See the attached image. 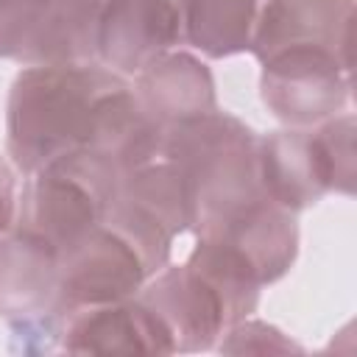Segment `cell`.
<instances>
[{
	"instance_id": "2e32d148",
	"label": "cell",
	"mask_w": 357,
	"mask_h": 357,
	"mask_svg": "<svg viewBox=\"0 0 357 357\" xmlns=\"http://www.w3.org/2000/svg\"><path fill=\"white\" fill-rule=\"evenodd\" d=\"M17 167L0 156V237H6L17 223Z\"/></svg>"
},
{
	"instance_id": "6da1fadb",
	"label": "cell",
	"mask_w": 357,
	"mask_h": 357,
	"mask_svg": "<svg viewBox=\"0 0 357 357\" xmlns=\"http://www.w3.org/2000/svg\"><path fill=\"white\" fill-rule=\"evenodd\" d=\"M162 131L128 78L100 61L28 64L8 92L6 151L22 176L78 151L103 153L123 173L159 151Z\"/></svg>"
},
{
	"instance_id": "8992f818",
	"label": "cell",
	"mask_w": 357,
	"mask_h": 357,
	"mask_svg": "<svg viewBox=\"0 0 357 357\" xmlns=\"http://www.w3.org/2000/svg\"><path fill=\"white\" fill-rule=\"evenodd\" d=\"M137 298L167 326L176 351L212 349L226 329L254 312V307L240 301L190 259L159 268L139 287Z\"/></svg>"
},
{
	"instance_id": "4fadbf2b",
	"label": "cell",
	"mask_w": 357,
	"mask_h": 357,
	"mask_svg": "<svg viewBox=\"0 0 357 357\" xmlns=\"http://www.w3.org/2000/svg\"><path fill=\"white\" fill-rule=\"evenodd\" d=\"M50 310H61L59 254L11 229L0 237V318L22 321Z\"/></svg>"
},
{
	"instance_id": "277c9868",
	"label": "cell",
	"mask_w": 357,
	"mask_h": 357,
	"mask_svg": "<svg viewBox=\"0 0 357 357\" xmlns=\"http://www.w3.org/2000/svg\"><path fill=\"white\" fill-rule=\"evenodd\" d=\"M259 190L273 204L298 212L326 192H354V114H335L312 128H284L257 137Z\"/></svg>"
},
{
	"instance_id": "3957f363",
	"label": "cell",
	"mask_w": 357,
	"mask_h": 357,
	"mask_svg": "<svg viewBox=\"0 0 357 357\" xmlns=\"http://www.w3.org/2000/svg\"><path fill=\"white\" fill-rule=\"evenodd\" d=\"M25 178L14 229L59 257L106 223L120 192L117 165L95 151L70 153Z\"/></svg>"
},
{
	"instance_id": "8fae6325",
	"label": "cell",
	"mask_w": 357,
	"mask_h": 357,
	"mask_svg": "<svg viewBox=\"0 0 357 357\" xmlns=\"http://www.w3.org/2000/svg\"><path fill=\"white\" fill-rule=\"evenodd\" d=\"M134 95L145 114L159 126H176L218 109L209 67L178 47L137 73Z\"/></svg>"
},
{
	"instance_id": "7a4b0ae2",
	"label": "cell",
	"mask_w": 357,
	"mask_h": 357,
	"mask_svg": "<svg viewBox=\"0 0 357 357\" xmlns=\"http://www.w3.org/2000/svg\"><path fill=\"white\" fill-rule=\"evenodd\" d=\"M165 151L178 165L190 209V231L204 234L262 198L257 137L237 117L209 112L165 126Z\"/></svg>"
},
{
	"instance_id": "7c38bea8",
	"label": "cell",
	"mask_w": 357,
	"mask_h": 357,
	"mask_svg": "<svg viewBox=\"0 0 357 357\" xmlns=\"http://www.w3.org/2000/svg\"><path fill=\"white\" fill-rule=\"evenodd\" d=\"M204 234H212L231 245L262 287L282 279L298 251V226L293 212L265 195L229 218L223 226Z\"/></svg>"
},
{
	"instance_id": "9a60e30c",
	"label": "cell",
	"mask_w": 357,
	"mask_h": 357,
	"mask_svg": "<svg viewBox=\"0 0 357 357\" xmlns=\"http://www.w3.org/2000/svg\"><path fill=\"white\" fill-rule=\"evenodd\" d=\"M220 351H301L293 340H287L276 326L262 324V321H248L243 318L226 335L220 337Z\"/></svg>"
},
{
	"instance_id": "9c48e42d",
	"label": "cell",
	"mask_w": 357,
	"mask_h": 357,
	"mask_svg": "<svg viewBox=\"0 0 357 357\" xmlns=\"http://www.w3.org/2000/svg\"><path fill=\"white\" fill-rule=\"evenodd\" d=\"M61 349L75 354L176 351L167 326L137 296L114 304L70 310L64 315Z\"/></svg>"
},
{
	"instance_id": "52a82bcc",
	"label": "cell",
	"mask_w": 357,
	"mask_h": 357,
	"mask_svg": "<svg viewBox=\"0 0 357 357\" xmlns=\"http://www.w3.org/2000/svg\"><path fill=\"white\" fill-rule=\"evenodd\" d=\"M351 61L324 47H287L262 59L259 92L290 128H312L349 103Z\"/></svg>"
},
{
	"instance_id": "5b68a950",
	"label": "cell",
	"mask_w": 357,
	"mask_h": 357,
	"mask_svg": "<svg viewBox=\"0 0 357 357\" xmlns=\"http://www.w3.org/2000/svg\"><path fill=\"white\" fill-rule=\"evenodd\" d=\"M165 262L126 223L106 218L59 257V307L64 312L134 298Z\"/></svg>"
},
{
	"instance_id": "5bb4252c",
	"label": "cell",
	"mask_w": 357,
	"mask_h": 357,
	"mask_svg": "<svg viewBox=\"0 0 357 357\" xmlns=\"http://www.w3.org/2000/svg\"><path fill=\"white\" fill-rule=\"evenodd\" d=\"M273 0H184V47L226 59L251 53Z\"/></svg>"
},
{
	"instance_id": "30bf717a",
	"label": "cell",
	"mask_w": 357,
	"mask_h": 357,
	"mask_svg": "<svg viewBox=\"0 0 357 357\" xmlns=\"http://www.w3.org/2000/svg\"><path fill=\"white\" fill-rule=\"evenodd\" d=\"M354 0H273L254 45V56L287 47H324L351 61Z\"/></svg>"
},
{
	"instance_id": "ba28073f",
	"label": "cell",
	"mask_w": 357,
	"mask_h": 357,
	"mask_svg": "<svg viewBox=\"0 0 357 357\" xmlns=\"http://www.w3.org/2000/svg\"><path fill=\"white\" fill-rule=\"evenodd\" d=\"M184 47V0H106L95 25V59L137 75L159 56Z\"/></svg>"
}]
</instances>
